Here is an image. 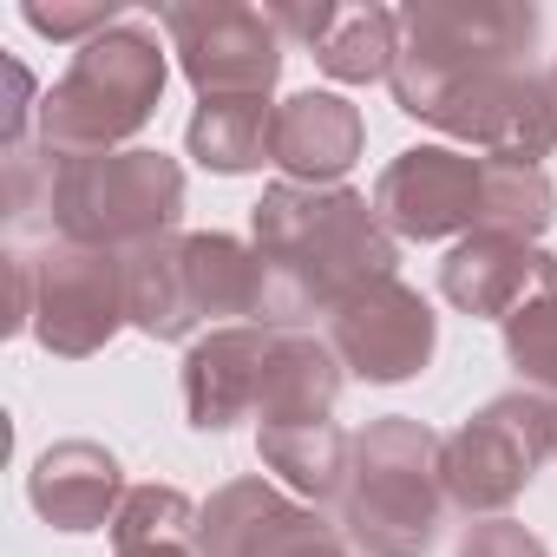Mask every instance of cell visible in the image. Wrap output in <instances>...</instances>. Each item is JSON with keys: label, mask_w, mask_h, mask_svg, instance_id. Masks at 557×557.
I'll list each match as a JSON object with an SVG mask.
<instances>
[{"label": "cell", "mask_w": 557, "mask_h": 557, "mask_svg": "<svg viewBox=\"0 0 557 557\" xmlns=\"http://www.w3.org/2000/svg\"><path fill=\"white\" fill-rule=\"evenodd\" d=\"M256 216V256H262V329H302L315 315H335L368 283H387L400 262V236L381 223L374 197L361 190H315V184H269Z\"/></svg>", "instance_id": "1"}, {"label": "cell", "mask_w": 557, "mask_h": 557, "mask_svg": "<svg viewBox=\"0 0 557 557\" xmlns=\"http://www.w3.org/2000/svg\"><path fill=\"white\" fill-rule=\"evenodd\" d=\"M440 433L387 413L368 433H355L348 485H342V537L361 557H426L440 537L446 511V479H440Z\"/></svg>", "instance_id": "2"}, {"label": "cell", "mask_w": 557, "mask_h": 557, "mask_svg": "<svg viewBox=\"0 0 557 557\" xmlns=\"http://www.w3.org/2000/svg\"><path fill=\"white\" fill-rule=\"evenodd\" d=\"M164 40L151 21H119L112 34L86 40L66 79L40 99V145L53 158H99L138 138L164 99Z\"/></svg>", "instance_id": "3"}, {"label": "cell", "mask_w": 557, "mask_h": 557, "mask_svg": "<svg viewBox=\"0 0 557 557\" xmlns=\"http://www.w3.org/2000/svg\"><path fill=\"white\" fill-rule=\"evenodd\" d=\"M53 230L79 249L132 256L158 236H177L184 210V171L164 151H99V158H60L53 171Z\"/></svg>", "instance_id": "4"}, {"label": "cell", "mask_w": 557, "mask_h": 557, "mask_svg": "<svg viewBox=\"0 0 557 557\" xmlns=\"http://www.w3.org/2000/svg\"><path fill=\"white\" fill-rule=\"evenodd\" d=\"M537 47V8L518 0H413L400 8V60H394V106L420 119L446 86L492 73V66H524Z\"/></svg>", "instance_id": "5"}, {"label": "cell", "mask_w": 557, "mask_h": 557, "mask_svg": "<svg viewBox=\"0 0 557 557\" xmlns=\"http://www.w3.org/2000/svg\"><path fill=\"white\" fill-rule=\"evenodd\" d=\"M544 459H550V400L531 387L498 394L466 426H453L440 446L446 505L479 511V518H505V505L537 479Z\"/></svg>", "instance_id": "6"}, {"label": "cell", "mask_w": 557, "mask_h": 557, "mask_svg": "<svg viewBox=\"0 0 557 557\" xmlns=\"http://www.w3.org/2000/svg\"><path fill=\"white\" fill-rule=\"evenodd\" d=\"M158 27L197 86V99H269L283 79V34L262 8L236 0H171L158 8Z\"/></svg>", "instance_id": "7"}, {"label": "cell", "mask_w": 557, "mask_h": 557, "mask_svg": "<svg viewBox=\"0 0 557 557\" xmlns=\"http://www.w3.org/2000/svg\"><path fill=\"white\" fill-rule=\"evenodd\" d=\"M420 125L459 138L485 158H505V164H544L557 151V99L531 66H492V73L446 86L420 112Z\"/></svg>", "instance_id": "8"}, {"label": "cell", "mask_w": 557, "mask_h": 557, "mask_svg": "<svg viewBox=\"0 0 557 557\" xmlns=\"http://www.w3.org/2000/svg\"><path fill=\"white\" fill-rule=\"evenodd\" d=\"M125 322H132V309H125V256L79 249V243H53L47 256H34V335H40L47 355L86 361Z\"/></svg>", "instance_id": "9"}, {"label": "cell", "mask_w": 557, "mask_h": 557, "mask_svg": "<svg viewBox=\"0 0 557 557\" xmlns=\"http://www.w3.org/2000/svg\"><path fill=\"white\" fill-rule=\"evenodd\" d=\"M374 210L407 243L472 236V230H485V158H466L446 145H413L381 171Z\"/></svg>", "instance_id": "10"}, {"label": "cell", "mask_w": 557, "mask_h": 557, "mask_svg": "<svg viewBox=\"0 0 557 557\" xmlns=\"http://www.w3.org/2000/svg\"><path fill=\"white\" fill-rule=\"evenodd\" d=\"M329 348L342 355L348 374H361L374 387H394V381H413L433 361L440 315L426 309L420 289H407L400 275H387V283H368L361 296H348L329 315Z\"/></svg>", "instance_id": "11"}, {"label": "cell", "mask_w": 557, "mask_h": 557, "mask_svg": "<svg viewBox=\"0 0 557 557\" xmlns=\"http://www.w3.org/2000/svg\"><path fill=\"white\" fill-rule=\"evenodd\" d=\"M440 289L459 315L479 322H511L531 302L557 296V256H544L537 243L498 236V230H472L446 249L440 262Z\"/></svg>", "instance_id": "12"}, {"label": "cell", "mask_w": 557, "mask_h": 557, "mask_svg": "<svg viewBox=\"0 0 557 557\" xmlns=\"http://www.w3.org/2000/svg\"><path fill=\"white\" fill-rule=\"evenodd\" d=\"M322 531H335V524H322L309 505L283 498L262 479H236L203 505L197 557H302Z\"/></svg>", "instance_id": "13"}, {"label": "cell", "mask_w": 557, "mask_h": 557, "mask_svg": "<svg viewBox=\"0 0 557 557\" xmlns=\"http://www.w3.org/2000/svg\"><path fill=\"white\" fill-rule=\"evenodd\" d=\"M269 348H275V335L256 322V329H210L184 355V413L197 433H230L243 413H256Z\"/></svg>", "instance_id": "14"}, {"label": "cell", "mask_w": 557, "mask_h": 557, "mask_svg": "<svg viewBox=\"0 0 557 557\" xmlns=\"http://www.w3.org/2000/svg\"><path fill=\"white\" fill-rule=\"evenodd\" d=\"M368 145V125L361 112L342 99V92H296L275 106V132H269V164H283L289 184H315V190H335L355 158Z\"/></svg>", "instance_id": "15"}, {"label": "cell", "mask_w": 557, "mask_h": 557, "mask_svg": "<svg viewBox=\"0 0 557 557\" xmlns=\"http://www.w3.org/2000/svg\"><path fill=\"white\" fill-rule=\"evenodd\" d=\"M27 498L53 531H99L125 505V472L99 440H60L34 459Z\"/></svg>", "instance_id": "16"}, {"label": "cell", "mask_w": 557, "mask_h": 557, "mask_svg": "<svg viewBox=\"0 0 557 557\" xmlns=\"http://www.w3.org/2000/svg\"><path fill=\"white\" fill-rule=\"evenodd\" d=\"M335 400H342V355L329 342H315V335H275L262 400H256V426L335 420Z\"/></svg>", "instance_id": "17"}, {"label": "cell", "mask_w": 557, "mask_h": 557, "mask_svg": "<svg viewBox=\"0 0 557 557\" xmlns=\"http://www.w3.org/2000/svg\"><path fill=\"white\" fill-rule=\"evenodd\" d=\"M256 453H262V466L283 479L289 492H302L309 505H329V498H342V485H348L355 440H348L335 420H309V426H256Z\"/></svg>", "instance_id": "18"}, {"label": "cell", "mask_w": 557, "mask_h": 557, "mask_svg": "<svg viewBox=\"0 0 557 557\" xmlns=\"http://www.w3.org/2000/svg\"><path fill=\"white\" fill-rule=\"evenodd\" d=\"M125 309L132 329L151 342H184L197 329L190 283H184V236H158L125 256Z\"/></svg>", "instance_id": "19"}, {"label": "cell", "mask_w": 557, "mask_h": 557, "mask_svg": "<svg viewBox=\"0 0 557 557\" xmlns=\"http://www.w3.org/2000/svg\"><path fill=\"white\" fill-rule=\"evenodd\" d=\"M184 283H190L197 322L256 315L262 309V256L223 230H197V236H184Z\"/></svg>", "instance_id": "20"}, {"label": "cell", "mask_w": 557, "mask_h": 557, "mask_svg": "<svg viewBox=\"0 0 557 557\" xmlns=\"http://www.w3.org/2000/svg\"><path fill=\"white\" fill-rule=\"evenodd\" d=\"M269 132H275V106L269 99H203L190 112V158L216 177H243L256 164H269Z\"/></svg>", "instance_id": "21"}, {"label": "cell", "mask_w": 557, "mask_h": 557, "mask_svg": "<svg viewBox=\"0 0 557 557\" xmlns=\"http://www.w3.org/2000/svg\"><path fill=\"white\" fill-rule=\"evenodd\" d=\"M394 60H400V14L394 8H342L315 47V66L342 86L394 79Z\"/></svg>", "instance_id": "22"}, {"label": "cell", "mask_w": 557, "mask_h": 557, "mask_svg": "<svg viewBox=\"0 0 557 557\" xmlns=\"http://www.w3.org/2000/svg\"><path fill=\"white\" fill-rule=\"evenodd\" d=\"M197 524L203 505H190L177 485H132L119 518H112V544L125 550H197Z\"/></svg>", "instance_id": "23"}, {"label": "cell", "mask_w": 557, "mask_h": 557, "mask_svg": "<svg viewBox=\"0 0 557 557\" xmlns=\"http://www.w3.org/2000/svg\"><path fill=\"white\" fill-rule=\"evenodd\" d=\"M550 223H557V190H550L544 164L485 158V230L518 236V243H537Z\"/></svg>", "instance_id": "24"}, {"label": "cell", "mask_w": 557, "mask_h": 557, "mask_svg": "<svg viewBox=\"0 0 557 557\" xmlns=\"http://www.w3.org/2000/svg\"><path fill=\"white\" fill-rule=\"evenodd\" d=\"M505 361L518 368V381L531 394L557 400V296H544L505 322Z\"/></svg>", "instance_id": "25"}, {"label": "cell", "mask_w": 557, "mask_h": 557, "mask_svg": "<svg viewBox=\"0 0 557 557\" xmlns=\"http://www.w3.org/2000/svg\"><path fill=\"white\" fill-rule=\"evenodd\" d=\"M21 21L34 27V34H47V40H99V34H112L119 21H132L125 8H112V0H86V8H21Z\"/></svg>", "instance_id": "26"}, {"label": "cell", "mask_w": 557, "mask_h": 557, "mask_svg": "<svg viewBox=\"0 0 557 557\" xmlns=\"http://www.w3.org/2000/svg\"><path fill=\"white\" fill-rule=\"evenodd\" d=\"M453 557H550V550H544V537L524 531L518 518H479V524L459 537Z\"/></svg>", "instance_id": "27"}, {"label": "cell", "mask_w": 557, "mask_h": 557, "mask_svg": "<svg viewBox=\"0 0 557 557\" xmlns=\"http://www.w3.org/2000/svg\"><path fill=\"white\" fill-rule=\"evenodd\" d=\"M262 14H269V27L283 34V40H302V47L315 53V47H322V34L335 27V14H342V8H329V0H315V8H309V0H283V8H262Z\"/></svg>", "instance_id": "28"}, {"label": "cell", "mask_w": 557, "mask_h": 557, "mask_svg": "<svg viewBox=\"0 0 557 557\" xmlns=\"http://www.w3.org/2000/svg\"><path fill=\"white\" fill-rule=\"evenodd\" d=\"M0 73H8V119H0V145H34L27 138V119H34V73L21 60H0Z\"/></svg>", "instance_id": "29"}, {"label": "cell", "mask_w": 557, "mask_h": 557, "mask_svg": "<svg viewBox=\"0 0 557 557\" xmlns=\"http://www.w3.org/2000/svg\"><path fill=\"white\" fill-rule=\"evenodd\" d=\"M302 557H361V550H355V544H348L342 531H322V537H315V544H309Z\"/></svg>", "instance_id": "30"}, {"label": "cell", "mask_w": 557, "mask_h": 557, "mask_svg": "<svg viewBox=\"0 0 557 557\" xmlns=\"http://www.w3.org/2000/svg\"><path fill=\"white\" fill-rule=\"evenodd\" d=\"M125 557H197V550H125Z\"/></svg>", "instance_id": "31"}, {"label": "cell", "mask_w": 557, "mask_h": 557, "mask_svg": "<svg viewBox=\"0 0 557 557\" xmlns=\"http://www.w3.org/2000/svg\"><path fill=\"white\" fill-rule=\"evenodd\" d=\"M550 459H557V400H550Z\"/></svg>", "instance_id": "32"}, {"label": "cell", "mask_w": 557, "mask_h": 557, "mask_svg": "<svg viewBox=\"0 0 557 557\" xmlns=\"http://www.w3.org/2000/svg\"><path fill=\"white\" fill-rule=\"evenodd\" d=\"M544 86H550V99H557V60H550V73H544Z\"/></svg>", "instance_id": "33"}]
</instances>
